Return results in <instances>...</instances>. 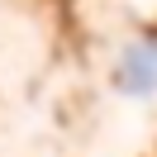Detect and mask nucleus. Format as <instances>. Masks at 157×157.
Returning <instances> with one entry per match:
<instances>
[{"label":"nucleus","instance_id":"nucleus-1","mask_svg":"<svg viewBox=\"0 0 157 157\" xmlns=\"http://www.w3.org/2000/svg\"><path fill=\"white\" fill-rule=\"evenodd\" d=\"M124 86L128 90H157V48H133V52H128Z\"/></svg>","mask_w":157,"mask_h":157}]
</instances>
